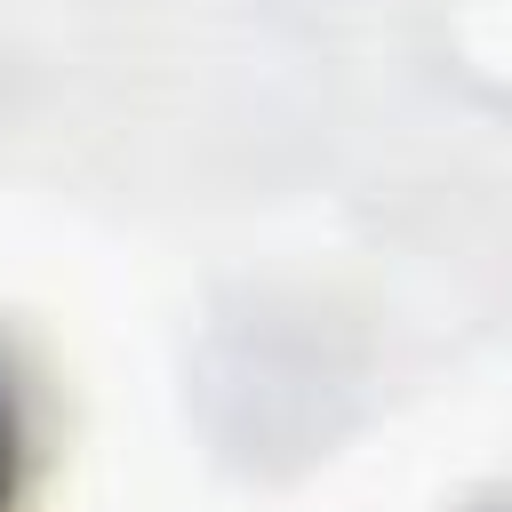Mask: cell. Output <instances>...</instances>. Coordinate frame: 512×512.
<instances>
[{"label":"cell","mask_w":512,"mask_h":512,"mask_svg":"<svg viewBox=\"0 0 512 512\" xmlns=\"http://www.w3.org/2000/svg\"><path fill=\"white\" fill-rule=\"evenodd\" d=\"M0 512H16V408L0 392Z\"/></svg>","instance_id":"6da1fadb"}]
</instances>
